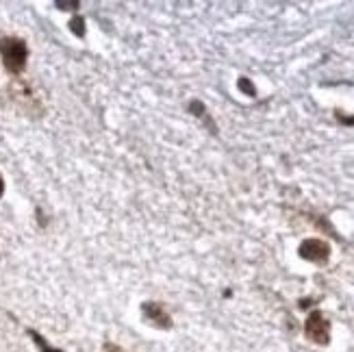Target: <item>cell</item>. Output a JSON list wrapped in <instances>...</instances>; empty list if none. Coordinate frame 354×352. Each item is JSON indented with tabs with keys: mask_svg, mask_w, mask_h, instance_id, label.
I'll use <instances>...</instances> for the list:
<instances>
[{
	"mask_svg": "<svg viewBox=\"0 0 354 352\" xmlns=\"http://www.w3.org/2000/svg\"><path fill=\"white\" fill-rule=\"evenodd\" d=\"M239 87L248 91V96H254V87L250 85V81H248V79H241V81H239Z\"/></svg>",
	"mask_w": 354,
	"mask_h": 352,
	"instance_id": "obj_7",
	"label": "cell"
},
{
	"mask_svg": "<svg viewBox=\"0 0 354 352\" xmlns=\"http://www.w3.org/2000/svg\"><path fill=\"white\" fill-rule=\"evenodd\" d=\"M0 59L9 74H22L28 61V46L22 37H0Z\"/></svg>",
	"mask_w": 354,
	"mask_h": 352,
	"instance_id": "obj_1",
	"label": "cell"
},
{
	"mask_svg": "<svg viewBox=\"0 0 354 352\" xmlns=\"http://www.w3.org/2000/svg\"><path fill=\"white\" fill-rule=\"evenodd\" d=\"M300 257L313 263H326L330 257V246L322 239H306L300 243Z\"/></svg>",
	"mask_w": 354,
	"mask_h": 352,
	"instance_id": "obj_3",
	"label": "cell"
},
{
	"mask_svg": "<svg viewBox=\"0 0 354 352\" xmlns=\"http://www.w3.org/2000/svg\"><path fill=\"white\" fill-rule=\"evenodd\" d=\"M28 335H30V340H33V342L37 344L39 352H64V350H59V348H53V346H50L48 342H46L37 331H33V328H28Z\"/></svg>",
	"mask_w": 354,
	"mask_h": 352,
	"instance_id": "obj_5",
	"label": "cell"
},
{
	"mask_svg": "<svg viewBox=\"0 0 354 352\" xmlns=\"http://www.w3.org/2000/svg\"><path fill=\"white\" fill-rule=\"evenodd\" d=\"M55 5H57L59 9H66V11H68V9H76V7H79V3H76V0H74V3H64V0H59V3H55Z\"/></svg>",
	"mask_w": 354,
	"mask_h": 352,
	"instance_id": "obj_8",
	"label": "cell"
},
{
	"mask_svg": "<svg viewBox=\"0 0 354 352\" xmlns=\"http://www.w3.org/2000/svg\"><path fill=\"white\" fill-rule=\"evenodd\" d=\"M304 335L306 340H311L317 346L330 344V322L322 311H313L304 322Z\"/></svg>",
	"mask_w": 354,
	"mask_h": 352,
	"instance_id": "obj_2",
	"label": "cell"
},
{
	"mask_svg": "<svg viewBox=\"0 0 354 352\" xmlns=\"http://www.w3.org/2000/svg\"><path fill=\"white\" fill-rule=\"evenodd\" d=\"M70 30H72L76 37H83L85 35V20L81 18V15H74V18L70 20Z\"/></svg>",
	"mask_w": 354,
	"mask_h": 352,
	"instance_id": "obj_6",
	"label": "cell"
},
{
	"mask_svg": "<svg viewBox=\"0 0 354 352\" xmlns=\"http://www.w3.org/2000/svg\"><path fill=\"white\" fill-rule=\"evenodd\" d=\"M142 315H144V319L148 324H152V326H157V328H172V317H170V313L165 311V307L161 302H144L142 304Z\"/></svg>",
	"mask_w": 354,
	"mask_h": 352,
	"instance_id": "obj_4",
	"label": "cell"
},
{
	"mask_svg": "<svg viewBox=\"0 0 354 352\" xmlns=\"http://www.w3.org/2000/svg\"><path fill=\"white\" fill-rule=\"evenodd\" d=\"M5 196V178H3V174H0V198Z\"/></svg>",
	"mask_w": 354,
	"mask_h": 352,
	"instance_id": "obj_9",
	"label": "cell"
}]
</instances>
